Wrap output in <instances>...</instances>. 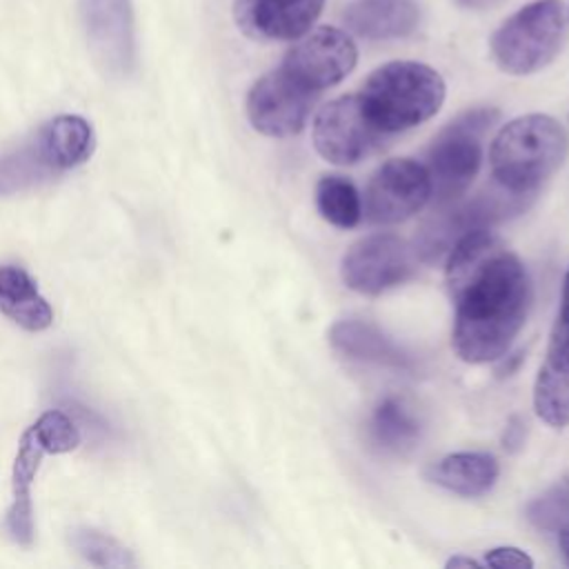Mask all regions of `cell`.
<instances>
[{
  "mask_svg": "<svg viewBox=\"0 0 569 569\" xmlns=\"http://www.w3.org/2000/svg\"><path fill=\"white\" fill-rule=\"evenodd\" d=\"M429 478L467 498L487 493L498 480V462L493 456L482 451H458L438 460L429 469Z\"/></svg>",
  "mask_w": 569,
  "mask_h": 569,
  "instance_id": "obj_19",
  "label": "cell"
},
{
  "mask_svg": "<svg viewBox=\"0 0 569 569\" xmlns=\"http://www.w3.org/2000/svg\"><path fill=\"white\" fill-rule=\"evenodd\" d=\"M536 413L551 427L569 425V373L545 362L533 387Z\"/></svg>",
  "mask_w": 569,
  "mask_h": 569,
  "instance_id": "obj_22",
  "label": "cell"
},
{
  "mask_svg": "<svg viewBox=\"0 0 569 569\" xmlns=\"http://www.w3.org/2000/svg\"><path fill=\"white\" fill-rule=\"evenodd\" d=\"M558 547H560V553H562L565 562L569 565V529L567 531H558Z\"/></svg>",
  "mask_w": 569,
  "mask_h": 569,
  "instance_id": "obj_29",
  "label": "cell"
},
{
  "mask_svg": "<svg viewBox=\"0 0 569 569\" xmlns=\"http://www.w3.org/2000/svg\"><path fill=\"white\" fill-rule=\"evenodd\" d=\"M413 253L402 238L373 233L351 244L342 258L340 276L349 289L376 296L402 284L413 273Z\"/></svg>",
  "mask_w": 569,
  "mask_h": 569,
  "instance_id": "obj_9",
  "label": "cell"
},
{
  "mask_svg": "<svg viewBox=\"0 0 569 569\" xmlns=\"http://www.w3.org/2000/svg\"><path fill=\"white\" fill-rule=\"evenodd\" d=\"M358 98L371 122L389 136L436 116L445 100V80L429 64L393 60L367 78Z\"/></svg>",
  "mask_w": 569,
  "mask_h": 569,
  "instance_id": "obj_4",
  "label": "cell"
},
{
  "mask_svg": "<svg viewBox=\"0 0 569 569\" xmlns=\"http://www.w3.org/2000/svg\"><path fill=\"white\" fill-rule=\"evenodd\" d=\"M551 367L569 373V307H562L558 313V320L553 325L547 360Z\"/></svg>",
  "mask_w": 569,
  "mask_h": 569,
  "instance_id": "obj_26",
  "label": "cell"
},
{
  "mask_svg": "<svg viewBox=\"0 0 569 569\" xmlns=\"http://www.w3.org/2000/svg\"><path fill=\"white\" fill-rule=\"evenodd\" d=\"M71 547L91 565L109 567V569H124L133 567L136 560L127 547H122L116 538L96 531L91 527H73L69 531Z\"/></svg>",
  "mask_w": 569,
  "mask_h": 569,
  "instance_id": "obj_23",
  "label": "cell"
},
{
  "mask_svg": "<svg viewBox=\"0 0 569 569\" xmlns=\"http://www.w3.org/2000/svg\"><path fill=\"white\" fill-rule=\"evenodd\" d=\"M562 307H569V271L565 278V291H562Z\"/></svg>",
  "mask_w": 569,
  "mask_h": 569,
  "instance_id": "obj_32",
  "label": "cell"
},
{
  "mask_svg": "<svg viewBox=\"0 0 569 569\" xmlns=\"http://www.w3.org/2000/svg\"><path fill=\"white\" fill-rule=\"evenodd\" d=\"M527 518L545 531H567L569 529V478L549 487L527 507Z\"/></svg>",
  "mask_w": 569,
  "mask_h": 569,
  "instance_id": "obj_24",
  "label": "cell"
},
{
  "mask_svg": "<svg viewBox=\"0 0 569 569\" xmlns=\"http://www.w3.org/2000/svg\"><path fill=\"white\" fill-rule=\"evenodd\" d=\"M0 311L27 331H42L53 322L36 280L18 264H0Z\"/></svg>",
  "mask_w": 569,
  "mask_h": 569,
  "instance_id": "obj_18",
  "label": "cell"
},
{
  "mask_svg": "<svg viewBox=\"0 0 569 569\" xmlns=\"http://www.w3.org/2000/svg\"><path fill=\"white\" fill-rule=\"evenodd\" d=\"M93 149L96 136L84 118L56 116L18 147L0 153V196H13L49 182L87 162Z\"/></svg>",
  "mask_w": 569,
  "mask_h": 569,
  "instance_id": "obj_2",
  "label": "cell"
},
{
  "mask_svg": "<svg viewBox=\"0 0 569 569\" xmlns=\"http://www.w3.org/2000/svg\"><path fill=\"white\" fill-rule=\"evenodd\" d=\"M460 565H465V567H476L478 562L471 560V558H451V560L447 562V567H460Z\"/></svg>",
  "mask_w": 569,
  "mask_h": 569,
  "instance_id": "obj_31",
  "label": "cell"
},
{
  "mask_svg": "<svg viewBox=\"0 0 569 569\" xmlns=\"http://www.w3.org/2000/svg\"><path fill=\"white\" fill-rule=\"evenodd\" d=\"M325 0H236L238 27L258 40H293L305 36Z\"/></svg>",
  "mask_w": 569,
  "mask_h": 569,
  "instance_id": "obj_14",
  "label": "cell"
},
{
  "mask_svg": "<svg viewBox=\"0 0 569 569\" xmlns=\"http://www.w3.org/2000/svg\"><path fill=\"white\" fill-rule=\"evenodd\" d=\"M313 100L316 91L280 67L253 82L247 96V116L256 131L269 138H287L305 127Z\"/></svg>",
  "mask_w": 569,
  "mask_h": 569,
  "instance_id": "obj_10",
  "label": "cell"
},
{
  "mask_svg": "<svg viewBox=\"0 0 569 569\" xmlns=\"http://www.w3.org/2000/svg\"><path fill=\"white\" fill-rule=\"evenodd\" d=\"M356 60L358 49L345 31L336 27H318L287 51L282 69L318 93L349 76Z\"/></svg>",
  "mask_w": 569,
  "mask_h": 569,
  "instance_id": "obj_12",
  "label": "cell"
},
{
  "mask_svg": "<svg viewBox=\"0 0 569 569\" xmlns=\"http://www.w3.org/2000/svg\"><path fill=\"white\" fill-rule=\"evenodd\" d=\"M331 347L349 360L371 362L391 369H411V358L376 325L362 320H340L329 331Z\"/></svg>",
  "mask_w": 569,
  "mask_h": 569,
  "instance_id": "obj_17",
  "label": "cell"
},
{
  "mask_svg": "<svg viewBox=\"0 0 569 569\" xmlns=\"http://www.w3.org/2000/svg\"><path fill=\"white\" fill-rule=\"evenodd\" d=\"M431 198V182L425 164L396 158L385 162L365 191V213L371 222L391 224L418 213Z\"/></svg>",
  "mask_w": 569,
  "mask_h": 569,
  "instance_id": "obj_13",
  "label": "cell"
},
{
  "mask_svg": "<svg viewBox=\"0 0 569 569\" xmlns=\"http://www.w3.org/2000/svg\"><path fill=\"white\" fill-rule=\"evenodd\" d=\"M342 20L367 40H389L413 33L420 9L413 0H353Z\"/></svg>",
  "mask_w": 569,
  "mask_h": 569,
  "instance_id": "obj_16",
  "label": "cell"
},
{
  "mask_svg": "<svg viewBox=\"0 0 569 569\" xmlns=\"http://www.w3.org/2000/svg\"><path fill=\"white\" fill-rule=\"evenodd\" d=\"M485 562L491 565V567H500V569H505V567H511V569L533 567V560L518 547H496L487 553Z\"/></svg>",
  "mask_w": 569,
  "mask_h": 569,
  "instance_id": "obj_27",
  "label": "cell"
},
{
  "mask_svg": "<svg viewBox=\"0 0 569 569\" xmlns=\"http://www.w3.org/2000/svg\"><path fill=\"white\" fill-rule=\"evenodd\" d=\"M387 133H382L358 96H342L327 102L313 120L316 151L333 164H353L373 153Z\"/></svg>",
  "mask_w": 569,
  "mask_h": 569,
  "instance_id": "obj_8",
  "label": "cell"
},
{
  "mask_svg": "<svg viewBox=\"0 0 569 569\" xmlns=\"http://www.w3.org/2000/svg\"><path fill=\"white\" fill-rule=\"evenodd\" d=\"M33 433L47 449V453H67L80 445V431L71 416L60 409L44 411L33 425Z\"/></svg>",
  "mask_w": 569,
  "mask_h": 569,
  "instance_id": "obj_25",
  "label": "cell"
},
{
  "mask_svg": "<svg viewBox=\"0 0 569 569\" xmlns=\"http://www.w3.org/2000/svg\"><path fill=\"white\" fill-rule=\"evenodd\" d=\"M89 51L113 78L129 76L136 64L133 13L129 0H78Z\"/></svg>",
  "mask_w": 569,
  "mask_h": 569,
  "instance_id": "obj_11",
  "label": "cell"
},
{
  "mask_svg": "<svg viewBox=\"0 0 569 569\" xmlns=\"http://www.w3.org/2000/svg\"><path fill=\"white\" fill-rule=\"evenodd\" d=\"M498 0H458V4L462 7H469V9H485V7H491L496 4Z\"/></svg>",
  "mask_w": 569,
  "mask_h": 569,
  "instance_id": "obj_30",
  "label": "cell"
},
{
  "mask_svg": "<svg viewBox=\"0 0 569 569\" xmlns=\"http://www.w3.org/2000/svg\"><path fill=\"white\" fill-rule=\"evenodd\" d=\"M496 118V109H473L458 116L433 138L425 169L438 204L451 202L469 189L482 160L480 140Z\"/></svg>",
  "mask_w": 569,
  "mask_h": 569,
  "instance_id": "obj_6",
  "label": "cell"
},
{
  "mask_svg": "<svg viewBox=\"0 0 569 569\" xmlns=\"http://www.w3.org/2000/svg\"><path fill=\"white\" fill-rule=\"evenodd\" d=\"M567 147V131L558 120L545 113L520 116L493 138L489 151L493 182L513 193L533 196L562 164Z\"/></svg>",
  "mask_w": 569,
  "mask_h": 569,
  "instance_id": "obj_3",
  "label": "cell"
},
{
  "mask_svg": "<svg viewBox=\"0 0 569 569\" xmlns=\"http://www.w3.org/2000/svg\"><path fill=\"white\" fill-rule=\"evenodd\" d=\"M531 196L513 193L498 182L489 191H482L469 200H451L438 204V209L425 220L416 238V253L425 262H438L471 231L489 229L493 222L520 213L527 209Z\"/></svg>",
  "mask_w": 569,
  "mask_h": 569,
  "instance_id": "obj_7",
  "label": "cell"
},
{
  "mask_svg": "<svg viewBox=\"0 0 569 569\" xmlns=\"http://www.w3.org/2000/svg\"><path fill=\"white\" fill-rule=\"evenodd\" d=\"M47 449L29 427L18 445L13 473H11V507L7 511L4 525L9 536L20 545H31L33 540V505H31V482L40 467Z\"/></svg>",
  "mask_w": 569,
  "mask_h": 569,
  "instance_id": "obj_15",
  "label": "cell"
},
{
  "mask_svg": "<svg viewBox=\"0 0 569 569\" xmlns=\"http://www.w3.org/2000/svg\"><path fill=\"white\" fill-rule=\"evenodd\" d=\"M418 433V420L411 416L402 400L387 398L376 407L371 418V436L382 449L402 453L416 445Z\"/></svg>",
  "mask_w": 569,
  "mask_h": 569,
  "instance_id": "obj_20",
  "label": "cell"
},
{
  "mask_svg": "<svg viewBox=\"0 0 569 569\" xmlns=\"http://www.w3.org/2000/svg\"><path fill=\"white\" fill-rule=\"evenodd\" d=\"M502 442H505V447L511 449V451L518 449V447L525 442V422H522L518 416L509 418V422H507V427H505Z\"/></svg>",
  "mask_w": 569,
  "mask_h": 569,
  "instance_id": "obj_28",
  "label": "cell"
},
{
  "mask_svg": "<svg viewBox=\"0 0 569 569\" xmlns=\"http://www.w3.org/2000/svg\"><path fill=\"white\" fill-rule=\"evenodd\" d=\"M316 207L320 216L340 229H351L362 216L356 187L342 176H322L316 184Z\"/></svg>",
  "mask_w": 569,
  "mask_h": 569,
  "instance_id": "obj_21",
  "label": "cell"
},
{
  "mask_svg": "<svg viewBox=\"0 0 569 569\" xmlns=\"http://www.w3.org/2000/svg\"><path fill=\"white\" fill-rule=\"evenodd\" d=\"M565 4L536 0L507 18L491 38L496 64L513 76H527L547 67L562 47Z\"/></svg>",
  "mask_w": 569,
  "mask_h": 569,
  "instance_id": "obj_5",
  "label": "cell"
},
{
  "mask_svg": "<svg viewBox=\"0 0 569 569\" xmlns=\"http://www.w3.org/2000/svg\"><path fill=\"white\" fill-rule=\"evenodd\" d=\"M447 287L456 305V353L467 362L505 356L527 320L531 300L520 258L489 229L471 231L449 251Z\"/></svg>",
  "mask_w": 569,
  "mask_h": 569,
  "instance_id": "obj_1",
  "label": "cell"
}]
</instances>
